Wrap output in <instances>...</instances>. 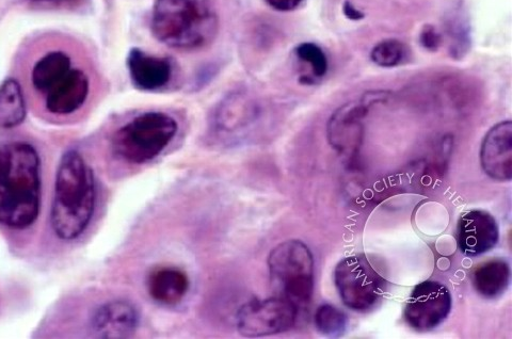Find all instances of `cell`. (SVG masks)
Masks as SVG:
<instances>
[{
	"mask_svg": "<svg viewBox=\"0 0 512 339\" xmlns=\"http://www.w3.org/2000/svg\"><path fill=\"white\" fill-rule=\"evenodd\" d=\"M127 66L134 85L141 90L163 88L172 76V66L168 59L148 55L138 48H134L128 55Z\"/></svg>",
	"mask_w": 512,
	"mask_h": 339,
	"instance_id": "5bb4252c",
	"label": "cell"
},
{
	"mask_svg": "<svg viewBox=\"0 0 512 339\" xmlns=\"http://www.w3.org/2000/svg\"><path fill=\"white\" fill-rule=\"evenodd\" d=\"M254 115V105L248 100V96L233 94L219 106L216 112L217 131L234 133L245 129L253 121Z\"/></svg>",
	"mask_w": 512,
	"mask_h": 339,
	"instance_id": "2e32d148",
	"label": "cell"
},
{
	"mask_svg": "<svg viewBox=\"0 0 512 339\" xmlns=\"http://www.w3.org/2000/svg\"><path fill=\"white\" fill-rule=\"evenodd\" d=\"M89 94V79L78 69H71L66 77L46 94V108L54 115H70L82 107Z\"/></svg>",
	"mask_w": 512,
	"mask_h": 339,
	"instance_id": "4fadbf2b",
	"label": "cell"
},
{
	"mask_svg": "<svg viewBox=\"0 0 512 339\" xmlns=\"http://www.w3.org/2000/svg\"><path fill=\"white\" fill-rule=\"evenodd\" d=\"M298 313L294 304L280 297L250 301L237 313V330L246 337L283 333L295 326Z\"/></svg>",
	"mask_w": 512,
	"mask_h": 339,
	"instance_id": "52a82bcc",
	"label": "cell"
},
{
	"mask_svg": "<svg viewBox=\"0 0 512 339\" xmlns=\"http://www.w3.org/2000/svg\"><path fill=\"white\" fill-rule=\"evenodd\" d=\"M343 12L346 18L350 21H361L364 19V13L358 10L350 2H345L343 6Z\"/></svg>",
	"mask_w": 512,
	"mask_h": 339,
	"instance_id": "484cf974",
	"label": "cell"
},
{
	"mask_svg": "<svg viewBox=\"0 0 512 339\" xmlns=\"http://www.w3.org/2000/svg\"><path fill=\"white\" fill-rule=\"evenodd\" d=\"M407 58V47L396 39H388L378 43L371 53L372 61L381 68H394Z\"/></svg>",
	"mask_w": 512,
	"mask_h": 339,
	"instance_id": "ffe728a7",
	"label": "cell"
},
{
	"mask_svg": "<svg viewBox=\"0 0 512 339\" xmlns=\"http://www.w3.org/2000/svg\"><path fill=\"white\" fill-rule=\"evenodd\" d=\"M442 42L440 32L435 26L426 25L420 34V43L429 52H437Z\"/></svg>",
	"mask_w": 512,
	"mask_h": 339,
	"instance_id": "603a6c76",
	"label": "cell"
},
{
	"mask_svg": "<svg viewBox=\"0 0 512 339\" xmlns=\"http://www.w3.org/2000/svg\"><path fill=\"white\" fill-rule=\"evenodd\" d=\"M27 116L26 103L19 82L9 78L0 86V129L21 125Z\"/></svg>",
	"mask_w": 512,
	"mask_h": 339,
	"instance_id": "d6986e66",
	"label": "cell"
},
{
	"mask_svg": "<svg viewBox=\"0 0 512 339\" xmlns=\"http://www.w3.org/2000/svg\"><path fill=\"white\" fill-rule=\"evenodd\" d=\"M298 59L308 63L317 78L324 77L328 72V59L325 52L314 43H302L295 50Z\"/></svg>",
	"mask_w": 512,
	"mask_h": 339,
	"instance_id": "7402d4cb",
	"label": "cell"
},
{
	"mask_svg": "<svg viewBox=\"0 0 512 339\" xmlns=\"http://www.w3.org/2000/svg\"><path fill=\"white\" fill-rule=\"evenodd\" d=\"M334 282L350 310L366 312L382 298L386 281L364 255L348 256L334 270Z\"/></svg>",
	"mask_w": 512,
	"mask_h": 339,
	"instance_id": "8992f818",
	"label": "cell"
},
{
	"mask_svg": "<svg viewBox=\"0 0 512 339\" xmlns=\"http://www.w3.org/2000/svg\"><path fill=\"white\" fill-rule=\"evenodd\" d=\"M72 69L71 58L62 52H52L41 58L32 70V85L44 93L50 92Z\"/></svg>",
	"mask_w": 512,
	"mask_h": 339,
	"instance_id": "ac0fdd59",
	"label": "cell"
},
{
	"mask_svg": "<svg viewBox=\"0 0 512 339\" xmlns=\"http://www.w3.org/2000/svg\"><path fill=\"white\" fill-rule=\"evenodd\" d=\"M272 9L281 12H288L297 9L304 0H265Z\"/></svg>",
	"mask_w": 512,
	"mask_h": 339,
	"instance_id": "d4e9b609",
	"label": "cell"
},
{
	"mask_svg": "<svg viewBox=\"0 0 512 339\" xmlns=\"http://www.w3.org/2000/svg\"><path fill=\"white\" fill-rule=\"evenodd\" d=\"M511 277L510 266L503 258H495L480 265L473 273L477 292L487 299H495L505 293Z\"/></svg>",
	"mask_w": 512,
	"mask_h": 339,
	"instance_id": "e0dca14e",
	"label": "cell"
},
{
	"mask_svg": "<svg viewBox=\"0 0 512 339\" xmlns=\"http://www.w3.org/2000/svg\"><path fill=\"white\" fill-rule=\"evenodd\" d=\"M452 304V295L446 286L425 281L413 289L406 304L405 319L416 331H431L450 315Z\"/></svg>",
	"mask_w": 512,
	"mask_h": 339,
	"instance_id": "ba28073f",
	"label": "cell"
},
{
	"mask_svg": "<svg viewBox=\"0 0 512 339\" xmlns=\"http://www.w3.org/2000/svg\"><path fill=\"white\" fill-rule=\"evenodd\" d=\"M480 163L494 181L509 182L512 177V122L503 121L493 126L486 135Z\"/></svg>",
	"mask_w": 512,
	"mask_h": 339,
	"instance_id": "30bf717a",
	"label": "cell"
},
{
	"mask_svg": "<svg viewBox=\"0 0 512 339\" xmlns=\"http://www.w3.org/2000/svg\"><path fill=\"white\" fill-rule=\"evenodd\" d=\"M269 276L277 297L300 311L310 304L314 290V258L300 240L282 242L268 257Z\"/></svg>",
	"mask_w": 512,
	"mask_h": 339,
	"instance_id": "277c9868",
	"label": "cell"
},
{
	"mask_svg": "<svg viewBox=\"0 0 512 339\" xmlns=\"http://www.w3.org/2000/svg\"><path fill=\"white\" fill-rule=\"evenodd\" d=\"M96 201L92 169L76 151L64 154L56 175L51 212L53 230L66 241L77 239L88 228Z\"/></svg>",
	"mask_w": 512,
	"mask_h": 339,
	"instance_id": "7a4b0ae2",
	"label": "cell"
},
{
	"mask_svg": "<svg viewBox=\"0 0 512 339\" xmlns=\"http://www.w3.org/2000/svg\"><path fill=\"white\" fill-rule=\"evenodd\" d=\"M41 206L40 157L32 145L12 142L0 147V224L29 228Z\"/></svg>",
	"mask_w": 512,
	"mask_h": 339,
	"instance_id": "6da1fadb",
	"label": "cell"
},
{
	"mask_svg": "<svg viewBox=\"0 0 512 339\" xmlns=\"http://www.w3.org/2000/svg\"><path fill=\"white\" fill-rule=\"evenodd\" d=\"M218 26L212 0H156L154 5L153 34L175 50L194 51L210 44Z\"/></svg>",
	"mask_w": 512,
	"mask_h": 339,
	"instance_id": "3957f363",
	"label": "cell"
},
{
	"mask_svg": "<svg viewBox=\"0 0 512 339\" xmlns=\"http://www.w3.org/2000/svg\"><path fill=\"white\" fill-rule=\"evenodd\" d=\"M499 239V224L488 212L474 209L460 217L457 244L464 255H483L498 245Z\"/></svg>",
	"mask_w": 512,
	"mask_h": 339,
	"instance_id": "9c48e42d",
	"label": "cell"
},
{
	"mask_svg": "<svg viewBox=\"0 0 512 339\" xmlns=\"http://www.w3.org/2000/svg\"><path fill=\"white\" fill-rule=\"evenodd\" d=\"M187 274L175 267H159L149 273L147 288L153 300L164 305L183 301L189 290Z\"/></svg>",
	"mask_w": 512,
	"mask_h": 339,
	"instance_id": "9a60e30c",
	"label": "cell"
},
{
	"mask_svg": "<svg viewBox=\"0 0 512 339\" xmlns=\"http://www.w3.org/2000/svg\"><path fill=\"white\" fill-rule=\"evenodd\" d=\"M315 326L320 333L333 337L340 336L346 330L347 318L335 306L323 304L315 313Z\"/></svg>",
	"mask_w": 512,
	"mask_h": 339,
	"instance_id": "44dd1931",
	"label": "cell"
},
{
	"mask_svg": "<svg viewBox=\"0 0 512 339\" xmlns=\"http://www.w3.org/2000/svg\"><path fill=\"white\" fill-rule=\"evenodd\" d=\"M375 103L373 96H367L360 103H350L334 113L328 125V138L335 150L354 153L362 140L361 119L368 107Z\"/></svg>",
	"mask_w": 512,
	"mask_h": 339,
	"instance_id": "8fae6325",
	"label": "cell"
},
{
	"mask_svg": "<svg viewBox=\"0 0 512 339\" xmlns=\"http://www.w3.org/2000/svg\"><path fill=\"white\" fill-rule=\"evenodd\" d=\"M85 2L86 0H29L31 5L43 9H73Z\"/></svg>",
	"mask_w": 512,
	"mask_h": 339,
	"instance_id": "cb8c5ba5",
	"label": "cell"
},
{
	"mask_svg": "<svg viewBox=\"0 0 512 339\" xmlns=\"http://www.w3.org/2000/svg\"><path fill=\"white\" fill-rule=\"evenodd\" d=\"M139 315L135 306L127 301L108 302L94 313L92 332L101 338H127L138 329Z\"/></svg>",
	"mask_w": 512,
	"mask_h": 339,
	"instance_id": "7c38bea8",
	"label": "cell"
},
{
	"mask_svg": "<svg viewBox=\"0 0 512 339\" xmlns=\"http://www.w3.org/2000/svg\"><path fill=\"white\" fill-rule=\"evenodd\" d=\"M178 133V123L164 112H146L112 138V150L126 163L142 165L162 154Z\"/></svg>",
	"mask_w": 512,
	"mask_h": 339,
	"instance_id": "5b68a950",
	"label": "cell"
}]
</instances>
